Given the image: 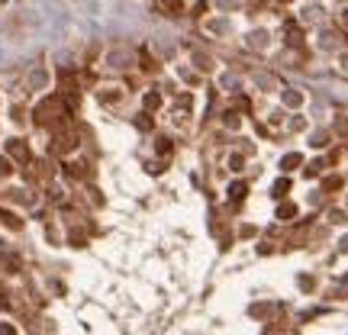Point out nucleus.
Instances as JSON below:
<instances>
[{
  "label": "nucleus",
  "mask_w": 348,
  "mask_h": 335,
  "mask_svg": "<svg viewBox=\"0 0 348 335\" xmlns=\"http://www.w3.org/2000/svg\"><path fill=\"white\" fill-rule=\"evenodd\" d=\"M142 103H145L148 110H155L158 103H162V97H158V94H145V100H142Z\"/></svg>",
  "instance_id": "obj_8"
},
{
  "label": "nucleus",
  "mask_w": 348,
  "mask_h": 335,
  "mask_svg": "<svg viewBox=\"0 0 348 335\" xmlns=\"http://www.w3.org/2000/svg\"><path fill=\"white\" fill-rule=\"evenodd\" d=\"M110 62H113V68H126V65L132 62V52H126V48H123V52H113V55H110Z\"/></svg>",
  "instance_id": "obj_3"
},
{
  "label": "nucleus",
  "mask_w": 348,
  "mask_h": 335,
  "mask_svg": "<svg viewBox=\"0 0 348 335\" xmlns=\"http://www.w3.org/2000/svg\"><path fill=\"white\" fill-rule=\"evenodd\" d=\"M297 164H300V155H287L284 161H280V168H284V171H294Z\"/></svg>",
  "instance_id": "obj_5"
},
{
  "label": "nucleus",
  "mask_w": 348,
  "mask_h": 335,
  "mask_svg": "<svg viewBox=\"0 0 348 335\" xmlns=\"http://www.w3.org/2000/svg\"><path fill=\"white\" fill-rule=\"evenodd\" d=\"M239 0H219V7H235Z\"/></svg>",
  "instance_id": "obj_13"
},
{
  "label": "nucleus",
  "mask_w": 348,
  "mask_h": 335,
  "mask_svg": "<svg viewBox=\"0 0 348 335\" xmlns=\"http://www.w3.org/2000/svg\"><path fill=\"white\" fill-rule=\"evenodd\" d=\"M294 216V206H290V203H287V206H280V219H290Z\"/></svg>",
  "instance_id": "obj_10"
},
{
  "label": "nucleus",
  "mask_w": 348,
  "mask_h": 335,
  "mask_svg": "<svg viewBox=\"0 0 348 335\" xmlns=\"http://www.w3.org/2000/svg\"><path fill=\"white\" fill-rule=\"evenodd\" d=\"M287 187H290V184H287V180H278V184H274V194H278V197H280V194H284V190H287Z\"/></svg>",
  "instance_id": "obj_11"
},
{
  "label": "nucleus",
  "mask_w": 348,
  "mask_h": 335,
  "mask_svg": "<svg viewBox=\"0 0 348 335\" xmlns=\"http://www.w3.org/2000/svg\"><path fill=\"white\" fill-rule=\"evenodd\" d=\"M229 197H232V200H242V197H245V184H232Z\"/></svg>",
  "instance_id": "obj_7"
},
{
  "label": "nucleus",
  "mask_w": 348,
  "mask_h": 335,
  "mask_svg": "<svg viewBox=\"0 0 348 335\" xmlns=\"http://www.w3.org/2000/svg\"><path fill=\"white\" fill-rule=\"evenodd\" d=\"M300 39H303V32H297V26H294V23H287V42H294V45H297Z\"/></svg>",
  "instance_id": "obj_4"
},
{
  "label": "nucleus",
  "mask_w": 348,
  "mask_h": 335,
  "mask_svg": "<svg viewBox=\"0 0 348 335\" xmlns=\"http://www.w3.org/2000/svg\"><path fill=\"white\" fill-rule=\"evenodd\" d=\"M0 174H10V161H7V158H0Z\"/></svg>",
  "instance_id": "obj_12"
},
{
  "label": "nucleus",
  "mask_w": 348,
  "mask_h": 335,
  "mask_svg": "<svg viewBox=\"0 0 348 335\" xmlns=\"http://www.w3.org/2000/svg\"><path fill=\"white\" fill-rule=\"evenodd\" d=\"M284 103H287V107H297V103H300V97H297V94H284Z\"/></svg>",
  "instance_id": "obj_9"
},
{
  "label": "nucleus",
  "mask_w": 348,
  "mask_h": 335,
  "mask_svg": "<svg viewBox=\"0 0 348 335\" xmlns=\"http://www.w3.org/2000/svg\"><path fill=\"white\" fill-rule=\"evenodd\" d=\"M65 116V103L58 97H46V100L36 107V123L39 126H58Z\"/></svg>",
  "instance_id": "obj_1"
},
{
  "label": "nucleus",
  "mask_w": 348,
  "mask_h": 335,
  "mask_svg": "<svg viewBox=\"0 0 348 335\" xmlns=\"http://www.w3.org/2000/svg\"><path fill=\"white\" fill-rule=\"evenodd\" d=\"M158 3H162L168 13H181V0H158Z\"/></svg>",
  "instance_id": "obj_6"
},
{
  "label": "nucleus",
  "mask_w": 348,
  "mask_h": 335,
  "mask_svg": "<svg viewBox=\"0 0 348 335\" xmlns=\"http://www.w3.org/2000/svg\"><path fill=\"white\" fill-rule=\"evenodd\" d=\"M7 152H10L13 158H20V161H29V148H26L20 139H10V142H7Z\"/></svg>",
  "instance_id": "obj_2"
}]
</instances>
